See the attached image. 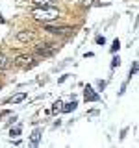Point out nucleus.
Listing matches in <instances>:
<instances>
[{"mask_svg": "<svg viewBox=\"0 0 139 148\" xmlns=\"http://www.w3.org/2000/svg\"><path fill=\"white\" fill-rule=\"evenodd\" d=\"M22 100H26V92H17V95H13L11 98H9L11 104H21Z\"/></svg>", "mask_w": 139, "mask_h": 148, "instance_id": "obj_9", "label": "nucleus"}, {"mask_svg": "<svg viewBox=\"0 0 139 148\" xmlns=\"http://www.w3.org/2000/svg\"><path fill=\"white\" fill-rule=\"evenodd\" d=\"M32 17L35 21H41V22H50V21H56L59 18V9L56 6H46V8H34L32 9Z\"/></svg>", "mask_w": 139, "mask_h": 148, "instance_id": "obj_1", "label": "nucleus"}, {"mask_svg": "<svg viewBox=\"0 0 139 148\" xmlns=\"http://www.w3.org/2000/svg\"><path fill=\"white\" fill-rule=\"evenodd\" d=\"M9 135H11V137H17V135H21V128H11Z\"/></svg>", "mask_w": 139, "mask_h": 148, "instance_id": "obj_14", "label": "nucleus"}, {"mask_svg": "<svg viewBox=\"0 0 139 148\" xmlns=\"http://www.w3.org/2000/svg\"><path fill=\"white\" fill-rule=\"evenodd\" d=\"M41 135H43V130H34V133H32V143H34V145H37V143L41 141Z\"/></svg>", "mask_w": 139, "mask_h": 148, "instance_id": "obj_11", "label": "nucleus"}, {"mask_svg": "<svg viewBox=\"0 0 139 148\" xmlns=\"http://www.w3.org/2000/svg\"><path fill=\"white\" fill-rule=\"evenodd\" d=\"M119 48H120V43H119V39H115L113 41V46H111V52H117Z\"/></svg>", "mask_w": 139, "mask_h": 148, "instance_id": "obj_15", "label": "nucleus"}, {"mask_svg": "<svg viewBox=\"0 0 139 148\" xmlns=\"http://www.w3.org/2000/svg\"><path fill=\"white\" fill-rule=\"evenodd\" d=\"M96 43H98V45H104V43H106V39L100 35V37H96Z\"/></svg>", "mask_w": 139, "mask_h": 148, "instance_id": "obj_17", "label": "nucleus"}, {"mask_svg": "<svg viewBox=\"0 0 139 148\" xmlns=\"http://www.w3.org/2000/svg\"><path fill=\"white\" fill-rule=\"evenodd\" d=\"M119 65H120V59L117 56V58H113V61H111V67H119Z\"/></svg>", "mask_w": 139, "mask_h": 148, "instance_id": "obj_16", "label": "nucleus"}, {"mask_svg": "<svg viewBox=\"0 0 139 148\" xmlns=\"http://www.w3.org/2000/svg\"><path fill=\"white\" fill-rule=\"evenodd\" d=\"M76 106H78V104L72 100V102H69V104H63V106H61V111H63V113H71V111L76 109Z\"/></svg>", "mask_w": 139, "mask_h": 148, "instance_id": "obj_10", "label": "nucleus"}, {"mask_svg": "<svg viewBox=\"0 0 139 148\" xmlns=\"http://www.w3.org/2000/svg\"><path fill=\"white\" fill-rule=\"evenodd\" d=\"M61 106H63L61 100H56L54 106H52V113H59V111H61Z\"/></svg>", "mask_w": 139, "mask_h": 148, "instance_id": "obj_12", "label": "nucleus"}, {"mask_svg": "<svg viewBox=\"0 0 139 148\" xmlns=\"http://www.w3.org/2000/svg\"><path fill=\"white\" fill-rule=\"evenodd\" d=\"M8 69H11V61L6 54L0 52V71H8Z\"/></svg>", "mask_w": 139, "mask_h": 148, "instance_id": "obj_7", "label": "nucleus"}, {"mask_svg": "<svg viewBox=\"0 0 139 148\" xmlns=\"http://www.w3.org/2000/svg\"><path fill=\"white\" fill-rule=\"evenodd\" d=\"M58 50H59V46L54 45V43H39L35 46V54L43 56V58H50V56H54Z\"/></svg>", "mask_w": 139, "mask_h": 148, "instance_id": "obj_3", "label": "nucleus"}, {"mask_svg": "<svg viewBox=\"0 0 139 148\" xmlns=\"http://www.w3.org/2000/svg\"><path fill=\"white\" fill-rule=\"evenodd\" d=\"M37 63H39V61H37L35 56H32V54H21V56H17V58H15V65H17V67H21V69H24V71L34 69Z\"/></svg>", "mask_w": 139, "mask_h": 148, "instance_id": "obj_2", "label": "nucleus"}, {"mask_svg": "<svg viewBox=\"0 0 139 148\" xmlns=\"http://www.w3.org/2000/svg\"><path fill=\"white\" fill-rule=\"evenodd\" d=\"M45 32L52 35H69L72 32L71 26H50V24H45Z\"/></svg>", "mask_w": 139, "mask_h": 148, "instance_id": "obj_4", "label": "nucleus"}, {"mask_svg": "<svg viewBox=\"0 0 139 148\" xmlns=\"http://www.w3.org/2000/svg\"><path fill=\"white\" fill-rule=\"evenodd\" d=\"M32 39H34V32H30V30H22V32L17 34V41H19V43H30Z\"/></svg>", "mask_w": 139, "mask_h": 148, "instance_id": "obj_6", "label": "nucleus"}, {"mask_svg": "<svg viewBox=\"0 0 139 148\" xmlns=\"http://www.w3.org/2000/svg\"><path fill=\"white\" fill-rule=\"evenodd\" d=\"M83 98H85V102H98L100 96H98V92L93 89L91 85H87L85 91H83Z\"/></svg>", "mask_w": 139, "mask_h": 148, "instance_id": "obj_5", "label": "nucleus"}, {"mask_svg": "<svg viewBox=\"0 0 139 148\" xmlns=\"http://www.w3.org/2000/svg\"><path fill=\"white\" fill-rule=\"evenodd\" d=\"M37 8H46V6H58V0H32Z\"/></svg>", "mask_w": 139, "mask_h": 148, "instance_id": "obj_8", "label": "nucleus"}, {"mask_svg": "<svg viewBox=\"0 0 139 148\" xmlns=\"http://www.w3.org/2000/svg\"><path fill=\"white\" fill-rule=\"evenodd\" d=\"M136 72H137V61H133L130 67V76H136Z\"/></svg>", "mask_w": 139, "mask_h": 148, "instance_id": "obj_13", "label": "nucleus"}]
</instances>
